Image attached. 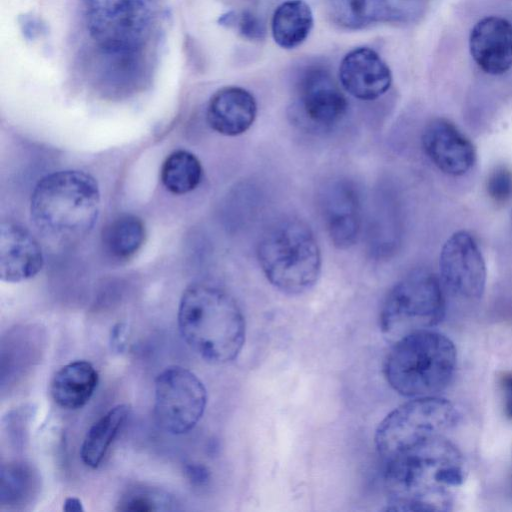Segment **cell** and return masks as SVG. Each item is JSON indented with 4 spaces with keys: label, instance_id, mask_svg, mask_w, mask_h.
I'll return each instance as SVG.
<instances>
[{
    "label": "cell",
    "instance_id": "obj_1",
    "mask_svg": "<svg viewBox=\"0 0 512 512\" xmlns=\"http://www.w3.org/2000/svg\"><path fill=\"white\" fill-rule=\"evenodd\" d=\"M377 452L383 462L389 510H450V492L464 482L466 465L459 449L444 434L420 437Z\"/></svg>",
    "mask_w": 512,
    "mask_h": 512
},
{
    "label": "cell",
    "instance_id": "obj_2",
    "mask_svg": "<svg viewBox=\"0 0 512 512\" xmlns=\"http://www.w3.org/2000/svg\"><path fill=\"white\" fill-rule=\"evenodd\" d=\"M177 321L183 340L207 362H231L244 346L243 313L234 298L218 287L188 286L179 302Z\"/></svg>",
    "mask_w": 512,
    "mask_h": 512
},
{
    "label": "cell",
    "instance_id": "obj_3",
    "mask_svg": "<svg viewBox=\"0 0 512 512\" xmlns=\"http://www.w3.org/2000/svg\"><path fill=\"white\" fill-rule=\"evenodd\" d=\"M100 211L97 181L78 170L53 172L41 178L31 195V219L56 241H73L93 228Z\"/></svg>",
    "mask_w": 512,
    "mask_h": 512
},
{
    "label": "cell",
    "instance_id": "obj_4",
    "mask_svg": "<svg viewBox=\"0 0 512 512\" xmlns=\"http://www.w3.org/2000/svg\"><path fill=\"white\" fill-rule=\"evenodd\" d=\"M457 352L444 334L431 329L397 339L384 363L388 384L406 397L436 396L451 383Z\"/></svg>",
    "mask_w": 512,
    "mask_h": 512
},
{
    "label": "cell",
    "instance_id": "obj_5",
    "mask_svg": "<svg viewBox=\"0 0 512 512\" xmlns=\"http://www.w3.org/2000/svg\"><path fill=\"white\" fill-rule=\"evenodd\" d=\"M257 259L271 285L290 295L312 288L322 266L312 229L292 216L273 222L263 232L257 245Z\"/></svg>",
    "mask_w": 512,
    "mask_h": 512
},
{
    "label": "cell",
    "instance_id": "obj_6",
    "mask_svg": "<svg viewBox=\"0 0 512 512\" xmlns=\"http://www.w3.org/2000/svg\"><path fill=\"white\" fill-rule=\"evenodd\" d=\"M93 46L110 52L147 51L157 29L163 0H82Z\"/></svg>",
    "mask_w": 512,
    "mask_h": 512
},
{
    "label": "cell",
    "instance_id": "obj_7",
    "mask_svg": "<svg viewBox=\"0 0 512 512\" xmlns=\"http://www.w3.org/2000/svg\"><path fill=\"white\" fill-rule=\"evenodd\" d=\"M445 314L439 279L423 269L411 271L388 292L380 310V328L396 341L411 332L430 329Z\"/></svg>",
    "mask_w": 512,
    "mask_h": 512
},
{
    "label": "cell",
    "instance_id": "obj_8",
    "mask_svg": "<svg viewBox=\"0 0 512 512\" xmlns=\"http://www.w3.org/2000/svg\"><path fill=\"white\" fill-rule=\"evenodd\" d=\"M206 404L204 384L187 368L167 367L156 377L154 414L164 431L173 435L188 433L202 418Z\"/></svg>",
    "mask_w": 512,
    "mask_h": 512
},
{
    "label": "cell",
    "instance_id": "obj_9",
    "mask_svg": "<svg viewBox=\"0 0 512 512\" xmlns=\"http://www.w3.org/2000/svg\"><path fill=\"white\" fill-rule=\"evenodd\" d=\"M460 418L458 409L446 399L414 398L395 408L379 423L375 433L376 448L444 434L456 427Z\"/></svg>",
    "mask_w": 512,
    "mask_h": 512
},
{
    "label": "cell",
    "instance_id": "obj_10",
    "mask_svg": "<svg viewBox=\"0 0 512 512\" xmlns=\"http://www.w3.org/2000/svg\"><path fill=\"white\" fill-rule=\"evenodd\" d=\"M348 102L330 73L310 68L300 78L292 105V115L304 127L326 131L345 116Z\"/></svg>",
    "mask_w": 512,
    "mask_h": 512
},
{
    "label": "cell",
    "instance_id": "obj_11",
    "mask_svg": "<svg viewBox=\"0 0 512 512\" xmlns=\"http://www.w3.org/2000/svg\"><path fill=\"white\" fill-rule=\"evenodd\" d=\"M440 277L454 295L475 300L485 290L486 264L474 238L466 231L453 233L443 244L439 257Z\"/></svg>",
    "mask_w": 512,
    "mask_h": 512
},
{
    "label": "cell",
    "instance_id": "obj_12",
    "mask_svg": "<svg viewBox=\"0 0 512 512\" xmlns=\"http://www.w3.org/2000/svg\"><path fill=\"white\" fill-rule=\"evenodd\" d=\"M317 199L333 245L339 249L353 246L362 224L361 200L355 184L342 177L329 179L319 188Z\"/></svg>",
    "mask_w": 512,
    "mask_h": 512
},
{
    "label": "cell",
    "instance_id": "obj_13",
    "mask_svg": "<svg viewBox=\"0 0 512 512\" xmlns=\"http://www.w3.org/2000/svg\"><path fill=\"white\" fill-rule=\"evenodd\" d=\"M421 142L427 157L447 175L462 176L475 163L474 145L445 118L431 120L423 130Z\"/></svg>",
    "mask_w": 512,
    "mask_h": 512
},
{
    "label": "cell",
    "instance_id": "obj_14",
    "mask_svg": "<svg viewBox=\"0 0 512 512\" xmlns=\"http://www.w3.org/2000/svg\"><path fill=\"white\" fill-rule=\"evenodd\" d=\"M339 80L351 96L371 101L385 94L392 83V73L380 55L369 47L349 51L339 66Z\"/></svg>",
    "mask_w": 512,
    "mask_h": 512
},
{
    "label": "cell",
    "instance_id": "obj_15",
    "mask_svg": "<svg viewBox=\"0 0 512 512\" xmlns=\"http://www.w3.org/2000/svg\"><path fill=\"white\" fill-rule=\"evenodd\" d=\"M470 54L489 75H502L512 67V23L500 16L480 19L469 35Z\"/></svg>",
    "mask_w": 512,
    "mask_h": 512
},
{
    "label": "cell",
    "instance_id": "obj_16",
    "mask_svg": "<svg viewBox=\"0 0 512 512\" xmlns=\"http://www.w3.org/2000/svg\"><path fill=\"white\" fill-rule=\"evenodd\" d=\"M43 266V254L37 240L20 224L3 222L0 226V278L18 283L34 277Z\"/></svg>",
    "mask_w": 512,
    "mask_h": 512
},
{
    "label": "cell",
    "instance_id": "obj_17",
    "mask_svg": "<svg viewBox=\"0 0 512 512\" xmlns=\"http://www.w3.org/2000/svg\"><path fill=\"white\" fill-rule=\"evenodd\" d=\"M257 115L256 100L248 90L227 86L210 98L206 118L209 126L219 134L238 136L245 133Z\"/></svg>",
    "mask_w": 512,
    "mask_h": 512
},
{
    "label": "cell",
    "instance_id": "obj_18",
    "mask_svg": "<svg viewBox=\"0 0 512 512\" xmlns=\"http://www.w3.org/2000/svg\"><path fill=\"white\" fill-rule=\"evenodd\" d=\"M89 66L104 85L129 87L142 81L149 68L147 51L110 52L94 47Z\"/></svg>",
    "mask_w": 512,
    "mask_h": 512
},
{
    "label": "cell",
    "instance_id": "obj_19",
    "mask_svg": "<svg viewBox=\"0 0 512 512\" xmlns=\"http://www.w3.org/2000/svg\"><path fill=\"white\" fill-rule=\"evenodd\" d=\"M98 372L88 361L76 360L61 367L50 383V394L57 405L69 410L82 408L98 385Z\"/></svg>",
    "mask_w": 512,
    "mask_h": 512
},
{
    "label": "cell",
    "instance_id": "obj_20",
    "mask_svg": "<svg viewBox=\"0 0 512 512\" xmlns=\"http://www.w3.org/2000/svg\"><path fill=\"white\" fill-rule=\"evenodd\" d=\"M402 218L398 200L383 192L376 197L368 227L369 248L376 258L393 255L401 243Z\"/></svg>",
    "mask_w": 512,
    "mask_h": 512
},
{
    "label": "cell",
    "instance_id": "obj_21",
    "mask_svg": "<svg viewBox=\"0 0 512 512\" xmlns=\"http://www.w3.org/2000/svg\"><path fill=\"white\" fill-rule=\"evenodd\" d=\"M313 13L304 0H287L275 9L271 33L275 43L283 49L301 45L313 27Z\"/></svg>",
    "mask_w": 512,
    "mask_h": 512
},
{
    "label": "cell",
    "instance_id": "obj_22",
    "mask_svg": "<svg viewBox=\"0 0 512 512\" xmlns=\"http://www.w3.org/2000/svg\"><path fill=\"white\" fill-rule=\"evenodd\" d=\"M130 413L127 404H119L101 416L87 431L80 449L82 462L97 468Z\"/></svg>",
    "mask_w": 512,
    "mask_h": 512
},
{
    "label": "cell",
    "instance_id": "obj_23",
    "mask_svg": "<svg viewBox=\"0 0 512 512\" xmlns=\"http://www.w3.org/2000/svg\"><path fill=\"white\" fill-rule=\"evenodd\" d=\"M39 476L23 461L2 464L0 471V505L9 510L29 505L39 491Z\"/></svg>",
    "mask_w": 512,
    "mask_h": 512
},
{
    "label": "cell",
    "instance_id": "obj_24",
    "mask_svg": "<svg viewBox=\"0 0 512 512\" xmlns=\"http://www.w3.org/2000/svg\"><path fill=\"white\" fill-rule=\"evenodd\" d=\"M146 230L143 221L135 215H121L103 230V244L113 257L127 259L144 244Z\"/></svg>",
    "mask_w": 512,
    "mask_h": 512
},
{
    "label": "cell",
    "instance_id": "obj_25",
    "mask_svg": "<svg viewBox=\"0 0 512 512\" xmlns=\"http://www.w3.org/2000/svg\"><path fill=\"white\" fill-rule=\"evenodd\" d=\"M202 174L201 162L194 154L185 150H177L165 159L160 177L168 191L182 195L198 186Z\"/></svg>",
    "mask_w": 512,
    "mask_h": 512
},
{
    "label": "cell",
    "instance_id": "obj_26",
    "mask_svg": "<svg viewBox=\"0 0 512 512\" xmlns=\"http://www.w3.org/2000/svg\"><path fill=\"white\" fill-rule=\"evenodd\" d=\"M175 499L167 492L152 487H134L127 490L117 503L123 512H152L176 510Z\"/></svg>",
    "mask_w": 512,
    "mask_h": 512
},
{
    "label": "cell",
    "instance_id": "obj_27",
    "mask_svg": "<svg viewBox=\"0 0 512 512\" xmlns=\"http://www.w3.org/2000/svg\"><path fill=\"white\" fill-rule=\"evenodd\" d=\"M331 20L346 29L356 30L367 25L366 0H324Z\"/></svg>",
    "mask_w": 512,
    "mask_h": 512
},
{
    "label": "cell",
    "instance_id": "obj_28",
    "mask_svg": "<svg viewBox=\"0 0 512 512\" xmlns=\"http://www.w3.org/2000/svg\"><path fill=\"white\" fill-rule=\"evenodd\" d=\"M486 190L496 203H505L512 197V172L503 166L496 167L488 176Z\"/></svg>",
    "mask_w": 512,
    "mask_h": 512
},
{
    "label": "cell",
    "instance_id": "obj_29",
    "mask_svg": "<svg viewBox=\"0 0 512 512\" xmlns=\"http://www.w3.org/2000/svg\"><path fill=\"white\" fill-rule=\"evenodd\" d=\"M234 24L237 25L239 33L250 40H261L265 36V26L261 19L253 12L246 10L236 15Z\"/></svg>",
    "mask_w": 512,
    "mask_h": 512
},
{
    "label": "cell",
    "instance_id": "obj_30",
    "mask_svg": "<svg viewBox=\"0 0 512 512\" xmlns=\"http://www.w3.org/2000/svg\"><path fill=\"white\" fill-rule=\"evenodd\" d=\"M505 416L512 420V371L503 372L498 379Z\"/></svg>",
    "mask_w": 512,
    "mask_h": 512
},
{
    "label": "cell",
    "instance_id": "obj_31",
    "mask_svg": "<svg viewBox=\"0 0 512 512\" xmlns=\"http://www.w3.org/2000/svg\"><path fill=\"white\" fill-rule=\"evenodd\" d=\"M185 474L193 484L200 485L208 479L207 469L198 464H187L185 466Z\"/></svg>",
    "mask_w": 512,
    "mask_h": 512
},
{
    "label": "cell",
    "instance_id": "obj_32",
    "mask_svg": "<svg viewBox=\"0 0 512 512\" xmlns=\"http://www.w3.org/2000/svg\"><path fill=\"white\" fill-rule=\"evenodd\" d=\"M126 339V326L125 324L118 323L116 324L112 330L110 335V344L112 349L119 352L123 350L124 343Z\"/></svg>",
    "mask_w": 512,
    "mask_h": 512
},
{
    "label": "cell",
    "instance_id": "obj_33",
    "mask_svg": "<svg viewBox=\"0 0 512 512\" xmlns=\"http://www.w3.org/2000/svg\"><path fill=\"white\" fill-rule=\"evenodd\" d=\"M63 510L67 512H81L84 511V508L79 498L68 497L64 501Z\"/></svg>",
    "mask_w": 512,
    "mask_h": 512
}]
</instances>
